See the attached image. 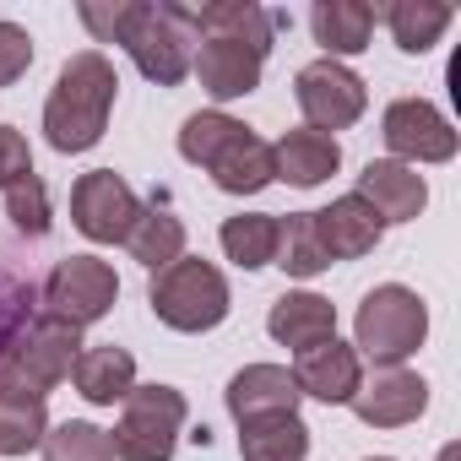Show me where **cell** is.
Here are the masks:
<instances>
[{"mask_svg":"<svg viewBox=\"0 0 461 461\" xmlns=\"http://www.w3.org/2000/svg\"><path fill=\"white\" fill-rule=\"evenodd\" d=\"M120 98L114 60L104 50H82L60 66L50 98H44V136L55 152H93L109 131V109Z\"/></svg>","mask_w":461,"mask_h":461,"instance_id":"obj_1","label":"cell"},{"mask_svg":"<svg viewBox=\"0 0 461 461\" xmlns=\"http://www.w3.org/2000/svg\"><path fill=\"white\" fill-rule=\"evenodd\" d=\"M114 44L136 60V71L158 87H179L195 60V17L179 0H120V23Z\"/></svg>","mask_w":461,"mask_h":461,"instance_id":"obj_2","label":"cell"},{"mask_svg":"<svg viewBox=\"0 0 461 461\" xmlns=\"http://www.w3.org/2000/svg\"><path fill=\"white\" fill-rule=\"evenodd\" d=\"M147 304H152V315H158L168 331L201 337V331H217V326L228 321L234 294H228V277H222L212 261L179 256V261H168L163 272H152Z\"/></svg>","mask_w":461,"mask_h":461,"instance_id":"obj_3","label":"cell"},{"mask_svg":"<svg viewBox=\"0 0 461 461\" xmlns=\"http://www.w3.org/2000/svg\"><path fill=\"white\" fill-rule=\"evenodd\" d=\"M429 337V304L407 288V283H380L364 294L358 321H353V353L380 364V369H402Z\"/></svg>","mask_w":461,"mask_h":461,"instance_id":"obj_4","label":"cell"},{"mask_svg":"<svg viewBox=\"0 0 461 461\" xmlns=\"http://www.w3.org/2000/svg\"><path fill=\"white\" fill-rule=\"evenodd\" d=\"M190 402L174 385H131L120 402V423L109 429L114 461H174L179 434H185Z\"/></svg>","mask_w":461,"mask_h":461,"instance_id":"obj_5","label":"cell"},{"mask_svg":"<svg viewBox=\"0 0 461 461\" xmlns=\"http://www.w3.org/2000/svg\"><path fill=\"white\" fill-rule=\"evenodd\" d=\"M114 299H120V277H114V267L109 261H98V256H71V261H60L55 272H50V283H44V315L50 321H66V326H98L109 310H114Z\"/></svg>","mask_w":461,"mask_h":461,"instance_id":"obj_6","label":"cell"},{"mask_svg":"<svg viewBox=\"0 0 461 461\" xmlns=\"http://www.w3.org/2000/svg\"><path fill=\"white\" fill-rule=\"evenodd\" d=\"M294 98H299V109H304V125H310V131H326V136L358 125L364 109H369L364 77L348 71L342 60H310V66L294 77Z\"/></svg>","mask_w":461,"mask_h":461,"instance_id":"obj_7","label":"cell"},{"mask_svg":"<svg viewBox=\"0 0 461 461\" xmlns=\"http://www.w3.org/2000/svg\"><path fill=\"white\" fill-rule=\"evenodd\" d=\"M136 217H141V201H136V190L114 168H93V174H82L71 185V222H77L82 240H93V245H125Z\"/></svg>","mask_w":461,"mask_h":461,"instance_id":"obj_8","label":"cell"},{"mask_svg":"<svg viewBox=\"0 0 461 461\" xmlns=\"http://www.w3.org/2000/svg\"><path fill=\"white\" fill-rule=\"evenodd\" d=\"M380 136H385L391 158L407 163V168H418V163H450L456 158V131H450V120L429 98H396V104H385Z\"/></svg>","mask_w":461,"mask_h":461,"instance_id":"obj_9","label":"cell"},{"mask_svg":"<svg viewBox=\"0 0 461 461\" xmlns=\"http://www.w3.org/2000/svg\"><path fill=\"white\" fill-rule=\"evenodd\" d=\"M348 407L369 429H407L429 412V380L412 369H375L369 380H358Z\"/></svg>","mask_w":461,"mask_h":461,"instance_id":"obj_10","label":"cell"},{"mask_svg":"<svg viewBox=\"0 0 461 461\" xmlns=\"http://www.w3.org/2000/svg\"><path fill=\"white\" fill-rule=\"evenodd\" d=\"M190 71L201 77V87L217 98V104H228V98H250L256 87H261V71H267V50H256V44H240V39H201L195 44V60H190Z\"/></svg>","mask_w":461,"mask_h":461,"instance_id":"obj_11","label":"cell"},{"mask_svg":"<svg viewBox=\"0 0 461 461\" xmlns=\"http://www.w3.org/2000/svg\"><path fill=\"white\" fill-rule=\"evenodd\" d=\"M358 380H364V358L353 353V342L326 337V342H315V348H304V353L294 358V385H299V396H315V402H326V407H348L353 391H358Z\"/></svg>","mask_w":461,"mask_h":461,"instance_id":"obj_12","label":"cell"},{"mask_svg":"<svg viewBox=\"0 0 461 461\" xmlns=\"http://www.w3.org/2000/svg\"><path fill=\"white\" fill-rule=\"evenodd\" d=\"M358 201H369V212L380 222H412L423 206H429V185L418 168L396 163V158H369L364 174H358Z\"/></svg>","mask_w":461,"mask_h":461,"instance_id":"obj_13","label":"cell"},{"mask_svg":"<svg viewBox=\"0 0 461 461\" xmlns=\"http://www.w3.org/2000/svg\"><path fill=\"white\" fill-rule=\"evenodd\" d=\"M234 423H250V418H272V412H299V385H294V369L283 364H245L222 391Z\"/></svg>","mask_w":461,"mask_h":461,"instance_id":"obj_14","label":"cell"},{"mask_svg":"<svg viewBox=\"0 0 461 461\" xmlns=\"http://www.w3.org/2000/svg\"><path fill=\"white\" fill-rule=\"evenodd\" d=\"M380 234H385V222L358 195H337L326 212H315V240H321L326 261H358L380 245Z\"/></svg>","mask_w":461,"mask_h":461,"instance_id":"obj_15","label":"cell"},{"mask_svg":"<svg viewBox=\"0 0 461 461\" xmlns=\"http://www.w3.org/2000/svg\"><path fill=\"white\" fill-rule=\"evenodd\" d=\"M375 23H380V12L364 6V0H315L310 6V33L326 50V60L364 55L375 39Z\"/></svg>","mask_w":461,"mask_h":461,"instance_id":"obj_16","label":"cell"},{"mask_svg":"<svg viewBox=\"0 0 461 461\" xmlns=\"http://www.w3.org/2000/svg\"><path fill=\"white\" fill-rule=\"evenodd\" d=\"M272 163H277V179H288L299 190H315L342 168V147H337V136L299 125V131H283V141L272 147Z\"/></svg>","mask_w":461,"mask_h":461,"instance_id":"obj_17","label":"cell"},{"mask_svg":"<svg viewBox=\"0 0 461 461\" xmlns=\"http://www.w3.org/2000/svg\"><path fill=\"white\" fill-rule=\"evenodd\" d=\"M212 185L222 190V195H261L272 179H277V163H272V141H261L250 125L228 141L217 158H212Z\"/></svg>","mask_w":461,"mask_h":461,"instance_id":"obj_18","label":"cell"},{"mask_svg":"<svg viewBox=\"0 0 461 461\" xmlns=\"http://www.w3.org/2000/svg\"><path fill=\"white\" fill-rule=\"evenodd\" d=\"M267 331H272V342H283V348L304 353V348H315V342L337 337V304H331V299H321V294H310V288L283 294V299L272 304V315H267Z\"/></svg>","mask_w":461,"mask_h":461,"instance_id":"obj_19","label":"cell"},{"mask_svg":"<svg viewBox=\"0 0 461 461\" xmlns=\"http://www.w3.org/2000/svg\"><path fill=\"white\" fill-rule=\"evenodd\" d=\"M71 385H77V396L93 402V407H120V402L131 396V385H136V358H131L125 348H114V342L82 348V353H77V369H71Z\"/></svg>","mask_w":461,"mask_h":461,"instance_id":"obj_20","label":"cell"},{"mask_svg":"<svg viewBox=\"0 0 461 461\" xmlns=\"http://www.w3.org/2000/svg\"><path fill=\"white\" fill-rule=\"evenodd\" d=\"M195 17V39H240V44H256L272 55V39H277V17L256 0H212V6H190Z\"/></svg>","mask_w":461,"mask_h":461,"instance_id":"obj_21","label":"cell"},{"mask_svg":"<svg viewBox=\"0 0 461 461\" xmlns=\"http://www.w3.org/2000/svg\"><path fill=\"white\" fill-rule=\"evenodd\" d=\"M240 456L245 461H310V423L299 412H272L240 423Z\"/></svg>","mask_w":461,"mask_h":461,"instance_id":"obj_22","label":"cell"},{"mask_svg":"<svg viewBox=\"0 0 461 461\" xmlns=\"http://www.w3.org/2000/svg\"><path fill=\"white\" fill-rule=\"evenodd\" d=\"M125 250L147 267V272H163L168 261L185 256V217H174L168 206H141V217L131 222V234H125Z\"/></svg>","mask_w":461,"mask_h":461,"instance_id":"obj_23","label":"cell"},{"mask_svg":"<svg viewBox=\"0 0 461 461\" xmlns=\"http://www.w3.org/2000/svg\"><path fill=\"white\" fill-rule=\"evenodd\" d=\"M380 17H385V28H391L402 55H429L456 12L445 6V0H396V6H385Z\"/></svg>","mask_w":461,"mask_h":461,"instance_id":"obj_24","label":"cell"},{"mask_svg":"<svg viewBox=\"0 0 461 461\" xmlns=\"http://www.w3.org/2000/svg\"><path fill=\"white\" fill-rule=\"evenodd\" d=\"M217 240H222V256L234 267L261 272V267L277 261V217L272 212H240L217 228Z\"/></svg>","mask_w":461,"mask_h":461,"instance_id":"obj_25","label":"cell"},{"mask_svg":"<svg viewBox=\"0 0 461 461\" xmlns=\"http://www.w3.org/2000/svg\"><path fill=\"white\" fill-rule=\"evenodd\" d=\"M50 434V407L23 391H0V456H28Z\"/></svg>","mask_w":461,"mask_h":461,"instance_id":"obj_26","label":"cell"},{"mask_svg":"<svg viewBox=\"0 0 461 461\" xmlns=\"http://www.w3.org/2000/svg\"><path fill=\"white\" fill-rule=\"evenodd\" d=\"M272 267H283L288 277H321L331 267L326 250H321V240H315V212L277 217V261Z\"/></svg>","mask_w":461,"mask_h":461,"instance_id":"obj_27","label":"cell"},{"mask_svg":"<svg viewBox=\"0 0 461 461\" xmlns=\"http://www.w3.org/2000/svg\"><path fill=\"white\" fill-rule=\"evenodd\" d=\"M240 131H245V120L222 114V109H201V114H190V120L179 125V158L195 163V168H212V158L234 141Z\"/></svg>","mask_w":461,"mask_h":461,"instance_id":"obj_28","label":"cell"},{"mask_svg":"<svg viewBox=\"0 0 461 461\" xmlns=\"http://www.w3.org/2000/svg\"><path fill=\"white\" fill-rule=\"evenodd\" d=\"M44 461H114V445H109V429L87 423V418H66L44 434Z\"/></svg>","mask_w":461,"mask_h":461,"instance_id":"obj_29","label":"cell"},{"mask_svg":"<svg viewBox=\"0 0 461 461\" xmlns=\"http://www.w3.org/2000/svg\"><path fill=\"white\" fill-rule=\"evenodd\" d=\"M0 195H6V217L23 228L28 240H44V234H50V190H44V179H39V174H28V179L6 185Z\"/></svg>","mask_w":461,"mask_h":461,"instance_id":"obj_30","label":"cell"},{"mask_svg":"<svg viewBox=\"0 0 461 461\" xmlns=\"http://www.w3.org/2000/svg\"><path fill=\"white\" fill-rule=\"evenodd\" d=\"M28 66H33V39H28V28L0 23V87L23 82V77H28Z\"/></svg>","mask_w":461,"mask_h":461,"instance_id":"obj_31","label":"cell"},{"mask_svg":"<svg viewBox=\"0 0 461 461\" xmlns=\"http://www.w3.org/2000/svg\"><path fill=\"white\" fill-rule=\"evenodd\" d=\"M33 174V152H28V136L12 131V125H0V190L17 185Z\"/></svg>","mask_w":461,"mask_h":461,"instance_id":"obj_32","label":"cell"},{"mask_svg":"<svg viewBox=\"0 0 461 461\" xmlns=\"http://www.w3.org/2000/svg\"><path fill=\"white\" fill-rule=\"evenodd\" d=\"M439 461H461V445H445V450H439Z\"/></svg>","mask_w":461,"mask_h":461,"instance_id":"obj_33","label":"cell"},{"mask_svg":"<svg viewBox=\"0 0 461 461\" xmlns=\"http://www.w3.org/2000/svg\"><path fill=\"white\" fill-rule=\"evenodd\" d=\"M364 461H396V456H364Z\"/></svg>","mask_w":461,"mask_h":461,"instance_id":"obj_34","label":"cell"}]
</instances>
